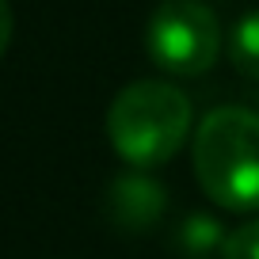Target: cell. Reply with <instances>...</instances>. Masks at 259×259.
Returning a JSON list of instances; mask_svg holds the SVG:
<instances>
[{"label":"cell","mask_w":259,"mask_h":259,"mask_svg":"<svg viewBox=\"0 0 259 259\" xmlns=\"http://www.w3.org/2000/svg\"><path fill=\"white\" fill-rule=\"evenodd\" d=\"M194 176L221 210H259V114L218 107L194 130Z\"/></svg>","instance_id":"cell-1"},{"label":"cell","mask_w":259,"mask_h":259,"mask_svg":"<svg viewBox=\"0 0 259 259\" xmlns=\"http://www.w3.org/2000/svg\"><path fill=\"white\" fill-rule=\"evenodd\" d=\"M191 134V99L168 80H134L107 111L111 149L130 168H160Z\"/></svg>","instance_id":"cell-2"},{"label":"cell","mask_w":259,"mask_h":259,"mask_svg":"<svg viewBox=\"0 0 259 259\" xmlns=\"http://www.w3.org/2000/svg\"><path fill=\"white\" fill-rule=\"evenodd\" d=\"M145 50L168 76H202L221 54V27L202 0H164L145 23Z\"/></svg>","instance_id":"cell-3"},{"label":"cell","mask_w":259,"mask_h":259,"mask_svg":"<svg viewBox=\"0 0 259 259\" xmlns=\"http://www.w3.org/2000/svg\"><path fill=\"white\" fill-rule=\"evenodd\" d=\"M103 210H107L114 229H122V233H145V229H153L164 218L168 191L145 168H134V171H122L118 179H111Z\"/></svg>","instance_id":"cell-4"},{"label":"cell","mask_w":259,"mask_h":259,"mask_svg":"<svg viewBox=\"0 0 259 259\" xmlns=\"http://www.w3.org/2000/svg\"><path fill=\"white\" fill-rule=\"evenodd\" d=\"M176 248L187 259H210L225 248V229L206 213H187L176 229Z\"/></svg>","instance_id":"cell-5"},{"label":"cell","mask_w":259,"mask_h":259,"mask_svg":"<svg viewBox=\"0 0 259 259\" xmlns=\"http://www.w3.org/2000/svg\"><path fill=\"white\" fill-rule=\"evenodd\" d=\"M229 61L240 76L259 80V8L244 12L229 31Z\"/></svg>","instance_id":"cell-6"},{"label":"cell","mask_w":259,"mask_h":259,"mask_svg":"<svg viewBox=\"0 0 259 259\" xmlns=\"http://www.w3.org/2000/svg\"><path fill=\"white\" fill-rule=\"evenodd\" d=\"M221 259H259V218L255 221H244L236 233L225 236Z\"/></svg>","instance_id":"cell-7"},{"label":"cell","mask_w":259,"mask_h":259,"mask_svg":"<svg viewBox=\"0 0 259 259\" xmlns=\"http://www.w3.org/2000/svg\"><path fill=\"white\" fill-rule=\"evenodd\" d=\"M8 42H12V4L0 0V54L8 50Z\"/></svg>","instance_id":"cell-8"}]
</instances>
